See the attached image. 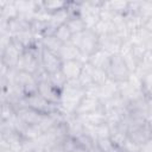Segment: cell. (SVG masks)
<instances>
[{"instance_id": "13", "label": "cell", "mask_w": 152, "mask_h": 152, "mask_svg": "<svg viewBox=\"0 0 152 152\" xmlns=\"http://www.w3.org/2000/svg\"><path fill=\"white\" fill-rule=\"evenodd\" d=\"M102 107V103L100 102V100L95 96H90V95H84L83 99L81 100L80 104L77 106L74 115L78 116V115H83V114H87V113H90V112H94V110H97L99 108Z\"/></svg>"}, {"instance_id": "17", "label": "cell", "mask_w": 152, "mask_h": 152, "mask_svg": "<svg viewBox=\"0 0 152 152\" xmlns=\"http://www.w3.org/2000/svg\"><path fill=\"white\" fill-rule=\"evenodd\" d=\"M77 118L80 119V121L83 125H88V126H97V125L106 122V115H104L103 106L101 108H99L97 110H94V112H90V113H87L83 115H78Z\"/></svg>"}, {"instance_id": "31", "label": "cell", "mask_w": 152, "mask_h": 152, "mask_svg": "<svg viewBox=\"0 0 152 152\" xmlns=\"http://www.w3.org/2000/svg\"><path fill=\"white\" fill-rule=\"evenodd\" d=\"M96 146L97 148L101 151V152H110L115 145L110 141L109 138H101V139H97L96 140Z\"/></svg>"}, {"instance_id": "33", "label": "cell", "mask_w": 152, "mask_h": 152, "mask_svg": "<svg viewBox=\"0 0 152 152\" xmlns=\"http://www.w3.org/2000/svg\"><path fill=\"white\" fill-rule=\"evenodd\" d=\"M7 33H8V21L2 15H0V36Z\"/></svg>"}, {"instance_id": "9", "label": "cell", "mask_w": 152, "mask_h": 152, "mask_svg": "<svg viewBox=\"0 0 152 152\" xmlns=\"http://www.w3.org/2000/svg\"><path fill=\"white\" fill-rule=\"evenodd\" d=\"M40 65H42L43 70L50 75L52 72L61 70L62 61L59 59L58 55L42 48V50H40Z\"/></svg>"}, {"instance_id": "22", "label": "cell", "mask_w": 152, "mask_h": 152, "mask_svg": "<svg viewBox=\"0 0 152 152\" xmlns=\"http://www.w3.org/2000/svg\"><path fill=\"white\" fill-rule=\"evenodd\" d=\"M77 82L80 83V86L86 90L87 88H89L90 86H94L93 84V80H91V65L88 64V63H84L83 64V68H82V71L77 78Z\"/></svg>"}, {"instance_id": "15", "label": "cell", "mask_w": 152, "mask_h": 152, "mask_svg": "<svg viewBox=\"0 0 152 152\" xmlns=\"http://www.w3.org/2000/svg\"><path fill=\"white\" fill-rule=\"evenodd\" d=\"M44 115L45 114L38 113L27 106H24L17 110V116L27 125H39Z\"/></svg>"}, {"instance_id": "7", "label": "cell", "mask_w": 152, "mask_h": 152, "mask_svg": "<svg viewBox=\"0 0 152 152\" xmlns=\"http://www.w3.org/2000/svg\"><path fill=\"white\" fill-rule=\"evenodd\" d=\"M25 106L32 108L33 110L42 113V114H50L59 109V106L56 103H51L46 99H44L38 91L31 94L25 97Z\"/></svg>"}, {"instance_id": "3", "label": "cell", "mask_w": 152, "mask_h": 152, "mask_svg": "<svg viewBox=\"0 0 152 152\" xmlns=\"http://www.w3.org/2000/svg\"><path fill=\"white\" fill-rule=\"evenodd\" d=\"M70 43L75 45L82 55L89 57L95 50L99 49V37L93 32V30H84L83 32L71 36Z\"/></svg>"}, {"instance_id": "25", "label": "cell", "mask_w": 152, "mask_h": 152, "mask_svg": "<svg viewBox=\"0 0 152 152\" xmlns=\"http://www.w3.org/2000/svg\"><path fill=\"white\" fill-rule=\"evenodd\" d=\"M18 14H19V13H18V10H17V7H15L14 1H6L5 6H4V8H2L1 15H2L7 21H10V20L17 18Z\"/></svg>"}, {"instance_id": "12", "label": "cell", "mask_w": 152, "mask_h": 152, "mask_svg": "<svg viewBox=\"0 0 152 152\" xmlns=\"http://www.w3.org/2000/svg\"><path fill=\"white\" fill-rule=\"evenodd\" d=\"M124 40H121L115 33L112 34H107L103 37H99V49H102L104 51H107L108 53L113 55H118L121 48Z\"/></svg>"}, {"instance_id": "28", "label": "cell", "mask_w": 152, "mask_h": 152, "mask_svg": "<svg viewBox=\"0 0 152 152\" xmlns=\"http://www.w3.org/2000/svg\"><path fill=\"white\" fill-rule=\"evenodd\" d=\"M53 36L58 39V40H61L63 44L64 43H68V42H70V39H71V32L69 31V28L66 27V25L64 24V25H62V26H59V27H57L56 28V31H55V33H53Z\"/></svg>"}, {"instance_id": "20", "label": "cell", "mask_w": 152, "mask_h": 152, "mask_svg": "<svg viewBox=\"0 0 152 152\" xmlns=\"http://www.w3.org/2000/svg\"><path fill=\"white\" fill-rule=\"evenodd\" d=\"M91 30L97 37H103L107 34L115 33V27H114L112 20L110 19H103V18H100V20L95 24V26Z\"/></svg>"}, {"instance_id": "2", "label": "cell", "mask_w": 152, "mask_h": 152, "mask_svg": "<svg viewBox=\"0 0 152 152\" xmlns=\"http://www.w3.org/2000/svg\"><path fill=\"white\" fill-rule=\"evenodd\" d=\"M40 50L42 46L40 44L32 48V49H27L25 50L17 64V70L19 71H24V72H28L31 75H36L40 69Z\"/></svg>"}, {"instance_id": "23", "label": "cell", "mask_w": 152, "mask_h": 152, "mask_svg": "<svg viewBox=\"0 0 152 152\" xmlns=\"http://www.w3.org/2000/svg\"><path fill=\"white\" fill-rule=\"evenodd\" d=\"M65 25L69 28V31L71 32V34H76V33H80V32H83L84 30H87L86 25H84V21L82 20V18L80 15L69 17Z\"/></svg>"}, {"instance_id": "30", "label": "cell", "mask_w": 152, "mask_h": 152, "mask_svg": "<svg viewBox=\"0 0 152 152\" xmlns=\"http://www.w3.org/2000/svg\"><path fill=\"white\" fill-rule=\"evenodd\" d=\"M141 91L145 96H151L152 93V72L141 77Z\"/></svg>"}, {"instance_id": "26", "label": "cell", "mask_w": 152, "mask_h": 152, "mask_svg": "<svg viewBox=\"0 0 152 152\" xmlns=\"http://www.w3.org/2000/svg\"><path fill=\"white\" fill-rule=\"evenodd\" d=\"M66 6V1H56V0H51V1H43V8L44 11H46L48 13L52 14L62 8H64Z\"/></svg>"}, {"instance_id": "1", "label": "cell", "mask_w": 152, "mask_h": 152, "mask_svg": "<svg viewBox=\"0 0 152 152\" xmlns=\"http://www.w3.org/2000/svg\"><path fill=\"white\" fill-rule=\"evenodd\" d=\"M84 95L86 90L80 86L77 80L68 81L59 94V109L65 115H74L77 106L80 104Z\"/></svg>"}, {"instance_id": "8", "label": "cell", "mask_w": 152, "mask_h": 152, "mask_svg": "<svg viewBox=\"0 0 152 152\" xmlns=\"http://www.w3.org/2000/svg\"><path fill=\"white\" fill-rule=\"evenodd\" d=\"M24 51H25V49L12 37L10 44L6 46V49L4 50L0 58L8 69H15L18 61Z\"/></svg>"}, {"instance_id": "34", "label": "cell", "mask_w": 152, "mask_h": 152, "mask_svg": "<svg viewBox=\"0 0 152 152\" xmlns=\"http://www.w3.org/2000/svg\"><path fill=\"white\" fill-rule=\"evenodd\" d=\"M139 152H152V139L144 142L142 145H140Z\"/></svg>"}, {"instance_id": "21", "label": "cell", "mask_w": 152, "mask_h": 152, "mask_svg": "<svg viewBox=\"0 0 152 152\" xmlns=\"http://www.w3.org/2000/svg\"><path fill=\"white\" fill-rule=\"evenodd\" d=\"M39 44L43 49H46L48 51H51L56 55H58L63 43L61 40H58L53 34H50V36H44L39 39Z\"/></svg>"}, {"instance_id": "38", "label": "cell", "mask_w": 152, "mask_h": 152, "mask_svg": "<svg viewBox=\"0 0 152 152\" xmlns=\"http://www.w3.org/2000/svg\"><path fill=\"white\" fill-rule=\"evenodd\" d=\"M0 152H12V151L8 150V148H5V150H2V151H0Z\"/></svg>"}, {"instance_id": "35", "label": "cell", "mask_w": 152, "mask_h": 152, "mask_svg": "<svg viewBox=\"0 0 152 152\" xmlns=\"http://www.w3.org/2000/svg\"><path fill=\"white\" fill-rule=\"evenodd\" d=\"M71 152H89V151H87L86 148H83V147H81L80 145L74 150V151H71Z\"/></svg>"}, {"instance_id": "27", "label": "cell", "mask_w": 152, "mask_h": 152, "mask_svg": "<svg viewBox=\"0 0 152 152\" xmlns=\"http://www.w3.org/2000/svg\"><path fill=\"white\" fill-rule=\"evenodd\" d=\"M91 80H93V84L99 87L108 80V76H107V72L104 70L96 69V68L91 66Z\"/></svg>"}, {"instance_id": "10", "label": "cell", "mask_w": 152, "mask_h": 152, "mask_svg": "<svg viewBox=\"0 0 152 152\" xmlns=\"http://www.w3.org/2000/svg\"><path fill=\"white\" fill-rule=\"evenodd\" d=\"M127 137L129 140L135 142L137 145H142L144 142L148 141L152 139V129H151V124H146L142 126L133 127L127 129Z\"/></svg>"}, {"instance_id": "18", "label": "cell", "mask_w": 152, "mask_h": 152, "mask_svg": "<svg viewBox=\"0 0 152 152\" xmlns=\"http://www.w3.org/2000/svg\"><path fill=\"white\" fill-rule=\"evenodd\" d=\"M65 126L68 137H71L74 139L80 138L83 134V124L80 121V119L75 115H68L65 119Z\"/></svg>"}, {"instance_id": "37", "label": "cell", "mask_w": 152, "mask_h": 152, "mask_svg": "<svg viewBox=\"0 0 152 152\" xmlns=\"http://www.w3.org/2000/svg\"><path fill=\"white\" fill-rule=\"evenodd\" d=\"M5 4H6V1H0V15H1V12H2V8H4Z\"/></svg>"}, {"instance_id": "36", "label": "cell", "mask_w": 152, "mask_h": 152, "mask_svg": "<svg viewBox=\"0 0 152 152\" xmlns=\"http://www.w3.org/2000/svg\"><path fill=\"white\" fill-rule=\"evenodd\" d=\"M89 152H101V151L97 148V146H96V144H95V146H93V147L89 150Z\"/></svg>"}, {"instance_id": "24", "label": "cell", "mask_w": 152, "mask_h": 152, "mask_svg": "<svg viewBox=\"0 0 152 152\" xmlns=\"http://www.w3.org/2000/svg\"><path fill=\"white\" fill-rule=\"evenodd\" d=\"M49 82L51 83V86H52L55 89H57L58 91H61V90L65 87L68 80H66V77L63 75V72H62L61 70H58V71L52 72V74L49 75Z\"/></svg>"}, {"instance_id": "19", "label": "cell", "mask_w": 152, "mask_h": 152, "mask_svg": "<svg viewBox=\"0 0 152 152\" xmlns=\"http://www.w3.org/2000/svg\"><path fill=\"white\" fill-rule=\"evenodd\" d=\"M32 20L23 17V15H19L12 20L8 21V33L11 36H14L19 32H23V31H26V30H30V24H31Z\"/></svg>"}, {"instance_id": "11", "label": "cell", "mask_w": 152, "mask_h": 152, "mask_svg": "<svg viewBox=\"0 0 152 152\" xmlns=\"http://www.w3.org/2000/svg\"><path fill=\"white\" fill-rule=\"evenodd\" d=\"M110 59H112V55L110 53H108L107 51H104L102 49H97L88 57L87 63L90 64L93 68L107 71V69H108V66L110 64Z\"/></svg>"}, {"instance_id": "14", "label": "cell", "mask_w": 152, "mask_h": 152, "mask_svg": "<svg viewBox=\"0 0 152 152\" xmlns=\"http://www.w3.org/2000/svg\"><path fill=\"white\" fill-rule=\"evenodd\" d=\"M83 68V63L74 59V61H65L62 62L61 65V71L63 72V75L66 77L68 81H72V80H77L81 71Z\"/></svg>"}, {"instance_id": "29", "label": "cell", "mask_w": 152, "mask_h": 152, "mask_svg": "<svg viewBox=\"0 0 152 152\" xmlns=\"http://www.w3.org/2000/svg\"><path fill=\"white\" fill-rule=\"evenodd\" d=\"M8 71L10 69L4 64V62L0 58V91H5L8 87Z\"/></svg>"}, {"instance_id": "32", "label": "cell", "mask_w": 152, "mask_h": 152, "mask_svg": "<svg viewBox=\"0 0 152 152\" xmlns=\"http://www.w3.org/2000/svg\"><path fill=\"white\" fill-rule=\"evenodd\" d=\"M95 134H96V140L101 139V138H109L110 128H109V126L106 122H103L101 125L95 126Z\"/></svg>"}, {"instance_id": "16", "label": "cell", "mask_w": 152, "mask_h": 152, "mask_svg": "<svg viewBox=\"0 0 152 152\" xmlns=\"http://www.w3.org/2000/svg\"><path fill=\"white\" fill-rule=\"evenodd\" d=\"M116 94H118V83L109 78L104 83L97 87V99L100 100L101 103H104L106 101L110 100Z\"/></svg>"}, {"instance_id": "5", "label": "cell", "mask_w": 152, "mask_h": 152, "mask_svg": "<svg viewBox=\"0 0 152 152\" xmlns=\"http://www.w3.org/2000/svg\"><path fill=\"white\" fill-rule=\"evenodd\" d=\"M102 1H83L80 2L78 15L84 21L86 28L91 30L100 20V10Z\"/></svg>"}, {"instance_id": "4", "label": "cell", "mask_w": 152, "mask_h": 152, "mask_svg": "<svg viewBox=\"0 0 152 152\" xmlns=\"http://www.w3.org/2000/svg\"><path fill=\"white\" fill-rule=\"evenodd\" d=\"M8 80L11 82H14L19 87V89L23 91L25 97L38 91V82L34 75L19 71L17 69H10Z\"/></svg>"}, {"instance_id": "6", "label": "cell", "mask_w": 152, "mask_h": 152, "mask_svg": "<svg viewBox=\"0 0 152 152\" xmlns=\"http://www.w3.org/2000/svg\"><path fill=\"white\" fill-rule=\"evenodd\" d=\"M106 72H107L108 78L116 82V83L126 81L128 78V76L131 75V71L128 70L126 63L120 57V55H113L112 56L110 64H109Z\"/></svg>"}]
</instances>
